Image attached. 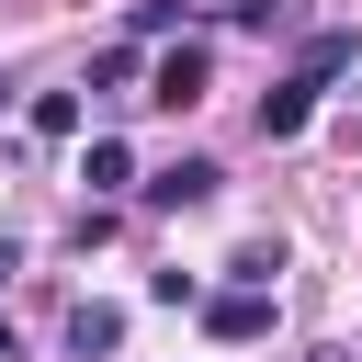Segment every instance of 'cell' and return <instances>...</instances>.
Masks as SVG:
<instances>
[{"label":"cell","mask_w":362,"mask_h":362,"mask_svg":"<svg viewBox=\"0 0 362 362\" xmlns=\"http://www.w3.org/2000/svg\"><path fill=\"white\" fill-rule=\"evenodd\" d=\"M0 272H23V249H11V238H0Z\"/></svg>","instance_id":"9c48e42d"},{"label":"cell","mask_w":362,"mask_h":362,"mask_svg":"<svg viewBox=\"0 0 362 362\" xmlns=\"http://www.w3.org/2000/svg\"><path fill=\"white\" fill-rule=\"evenodd\" d=\"M34 136H79V90H34Z\"/></svg>","instance_id":"ba28073f"},{"label":"cell","mask_w":362,"mask_h":362,"mask_svg":"<svg viewBox=\"0 0 362 362\" xmlns=\"http://www.w3.org/2000/svg\"><path fill=\"white\" fill-rule=\"evenodd\" d=\"M0 362H23V339H11V328H0Z\"/></svg>","instance_id":"30bf717a"},{"label":"cell","mask_w":362,"mask_h":362,"mask_svg":"<svg viewBox=\"0 0 362 362\" xmlns=\"http://www.w3.org/2000/svg\"><path fill=\"white\" fill-rule=\"evenodd\" d=\"M204 79H215V57H204V45H170V57L147 68V90H136V102H158V113H192V102H204Z\"/></svg>","instance_id":"7a4b0ae2"},{"label":"cell","mask_w":362,"mask_h":362,"mask_svg":"<svg viewBox=\"0 0 362 362\" xmlns=\"http://www.w3.org/2000/svg\"><path fill=\"white\" fill-rule=\"evenodd\" d=\"M226 272H238V283H283V238H238Z\"/></svg>","instance_id":"52a82bcc"},{"label":"cell","mask_w":362,"mask_h":362,"mask_svg":"<svg viewBox=\"0 0 362 362\" xmlns=\"http://www.w3.org/2000/svg\"><path fill=\"white\" fill-rule=\"evenodd\" d=\"M204 328H215V339H260V328H272V283H226V294H204Z\"/></svg>","instance_id":"3957f363"},{"label":"cell","mask_w":362,"mask_h":362,"mask_svg":"<svg viewBox=\"0 0 362 362\" xmlns=\"http://www.w3.org/2000/svg\"><path fill=\"white\" fill-rule=\"evenodd\" d=\"M215 181H226L215 158H170V170L147 181V204H170V215H192V204H215Z\"/></svg>","instance_id":"277c9868"},{"label":"cell","mask_w":362,"mask_h":362,"mask_svg":"<svg viewBox=\"0 0 362 362\" xmlns=\"http://www.w3.org/2000/svg\"><path fill=\"white\" fill-rule=\"evenodd\" d=\"M339 68H351V34H317V45H305V68H294L283 90H260V136H272V147H283V136H305V113H317V90H328Z\"/></svg>","instance_id":"6da1fadb"},{"label":"cell","mask_w":362,"mask_h":362,"mask_svg":"<svg viewBox=\"0 0 362 362\" xmlns=\"http://www.w3.org/2000/svg\"><path fill=\"white\" fill-rule=\"evenodd\" d=\"M79 181H90V192H124V181H136V158H124L113 136H90V170H79Z\"/></svg>","instance_id":"8992f818"},{"label":"cell","mask_w":362,"mask_h":362,"mask_svg":"<svg viewBox=\"0 0 362 362\" xmlns=\"http://www.w3.org/2000/svg\"><path fill=\"white\" fill-rule=\"evenodd\" d=\"M113 339H124V305H102V294H79V305H68V351L90 362V351H113Z\"/></svg>","instance_id":"5b68a950"}]
</instances>
